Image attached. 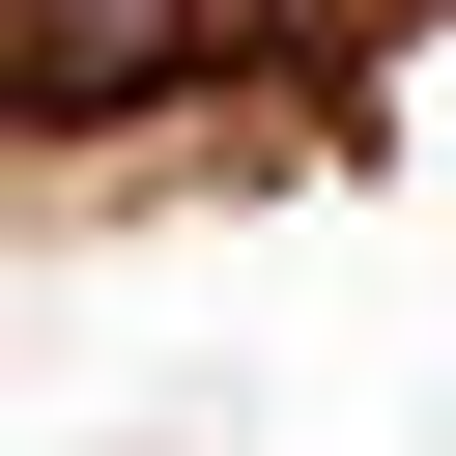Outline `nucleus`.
I'll return each instance as SVG.
<instances>
[{"label": "nucleus", "mask_w": 456, "mask_h": 456, "mask_svg": "<svg viewBox=\"0 0 456 456\" xmlns=\"http://www.w3.org/2000/svg\"><path fill=\"white\" fill-rule=\"evenodd\" d=\"M142 57H171V0H0V86H28V114H57V86H142Z\"/></svg>", "instance_id": "f257e3e1"}]
</instances>
